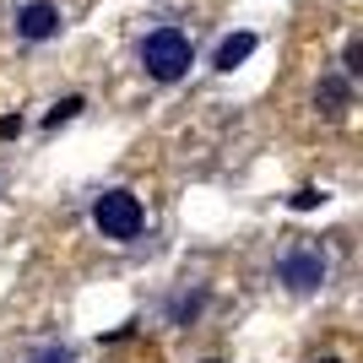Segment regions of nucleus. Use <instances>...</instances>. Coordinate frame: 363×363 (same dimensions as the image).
<instances>
[{
    "label": "nucleus",
    "instance_id": "1",
    "mask_svg": "<svg viewBox=\"0 0 363 363\" xmlns=\"http://www.w3.org/2000/svg\"><path fill=\"white\" fill-rule=\"evenodd\" d=\"M92 223H98V233L114 244H130L147 228V212H141L136 190H104V196L92 201Z\"/></svg>",
    "mask_w": 363,
    "mask_h": 363
},
{
    "label": "nucleus",
    "instance_id": "2",
    "mask_svg": "<svg viewBox=\"0 0 363 363\" xmlns=\"http://www.w3.org/2000/svg\"><path fill=\"white\" fill-rule=\"evenodd\" d=\"M190 60H196V49H190V38H184L179 28H157V33H147V44H141V65H147L152 82H179V76L190 71Z\"/></svg>",
    "mask_w": 363,
    "mask_h": 363
},
{
    "label": "nucleus",
    "instance_id": "3",
    "mask_svg": "<svg viewBox=\"0 0 363 363\" xmlns=\"http://www.w3.org/2000/svg\"><path fill=\"white\" fill-rule=\"evenodd\" d=\"M325 272H331L325 255L309 250V244H298V250H288V255L277 260V282H282L288 293H320L325 288Z\"/></svg>",
    "mask_w": 363,
    "mask_h": 363
},
{
    "label": "nucleus",
    "instance_id": "4",
    "mask_svg": "<svg viewBox=\"0 0 363 363\" xmlns=\"http://www.w3.org/2000/svg\"><path fill=\"white\" fill-rule=\"evenodd\" d=\"M16 33H22L28 44H44V38L60 33V11H55L49 0H28V6L16 11Z\"/></svg>",
    "mask_w": 363,
    "mask_h": 363
},
{
    "label": "nucleus",
    "instance_id": "5",
    "mask_svg": "<svg viewBox=\"0 0 363 363\" xmlns=\"http://www.w3.org/2000/svg\"><path fill=\"white\" fill-rule=\"evenodd\" d=\"M255 33H233V38H223V44H217V55H212V65L217 71H233V65H244L250 60V55H255Z\"/></svg>",
    "mask_w": 363,
    "mask_h": 363
},
{
    "label": "nucleus",
    "instance_id": "6",
    "mask_svg": "<svg viewBox=\"0 0 363 363\" xmlns=\"http://www.w3.org/2000/svg\"><path fill=\"white\" fill-rule=\"evenodd\" d=\"M82 108H87V98H60V104H55V108L44 114V130H60V125H71L76 114H82Z\"/></svg>",
    "mask_w": 363,
    "mask_h": 363
},
{
    "label": "nucleus",
    "instance_id": "7",
    "mask_svg": "<svg viewBox=\"0 0 363 363\" xmlns=\"http://www.w3.org/2000/svg\"><path fill=\"white\" fill-rule=\"evenodd\" d=\"M320 104H331V114H342V108H347V82H342V76L320 82Z\"/></svg>",
    "mask_w": 363,
    "mask_h": 363
},
{
    "label": "nucleus",
    "instance_id": "8",
    "mask_svg": "<svg viewBox=\"0 0 363 363\" xmlns=\"http://www.w3.org/2000/svg\"><path fill=\"white\" fill-rule=\"evenodd\" d=\"M320 201H325V190H320V184H303V190H293V196H288V206H293V212H315Z\"/></svg>",
    "mask_w": 363,
    "mask_h": 363
},
{
    "label": "nucleus",
    "instance_id": "9",
    "mask_svg": "<svg viewBox=\"0 0 363 363\" xmlns=\"http://www.w3.org/2000/svg\"><path fill=\"white\" fill-rule=\"evenodd\" d=\"M342 71L363 76V44H358V38H347V49H342Z\"/></svg>",
    "mask_w": 363,
    "mask_h": 363
},
{
    "label": "nucleus",
    "instance_id": "10",
    "mask_svg": "<svg viewBox=\"0 0 363 363\" xmlns=\"http://www.w3.org/2000/svg\"><path fill=\"white\" fill-rule=\"evenodd\" d=\"M196 309H201V293H184V298H174V320H196Z\"/></svg>",
    "mask_w": 363,
    "mask_h": 363
},
{
    "label": "nucleus",
    "instance_id": "11",
    "mask_svg": "<svg viewBox=\"0 0 363 363\" xmlns=\"http://www.w3.org/2000/svg\"><path fill=\"white\" fill-rule=\"evenodd\" d=\"M28 363H76V358H71V347H44V352H33Z\"/></svg>",
    "mask_w": 363,
    "mask_h": 363
},
{
    "label": "nucleus",
    "instance_id": "12",
    "mask_svg": "<svg viewBox=\"0 0 363 363\" xmlns=\"http://www.w3.org/2000/svg\"><path fill=\"white\" fill-rule=\"evenodd\" d=\"M6 136H22V114H6V120H0V141Z\"/></svg>",
    "mask_w": 363,
    "mask_h": 363
},
{
    "label": "nucleus",
    "instance_id": "13",
    "mask_svg": "<svg viewBox=\"0 0 363 363\" xmlns=\"http://www.w3.org/2000/svg\"><path fill=\"white\" fill-rule=\"evenodd\" d=\"M320 363H342V358H320Z\"/></svg>",
    "mask_w": 363,
    "mask_h": 363
},
{
    "label": "nucleus",
    "instance_id": "14",
    "mask_svg": "<svg viewBox=\"0 0 363 363\" xmlns=\"http://www.w3.org/2000/svg\"><path fill=\"white\" fill-rule=\"evenodd\" d=\"M206 363H217V358H206Z\"/></svg>",
    "mask_w": 363,
    "mask_h": 363
}]
</instances>
